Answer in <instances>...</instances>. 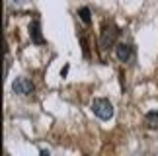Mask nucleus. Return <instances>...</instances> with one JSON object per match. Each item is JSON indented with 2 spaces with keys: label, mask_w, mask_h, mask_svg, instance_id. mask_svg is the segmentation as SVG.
Returning <instances> with one entry per match:
<instances>
[{
  "label": "nucleus",
  "mask_w": 158,
  "mask_h": 156,
  "mask_svg": "<svg viewBox=\"0 0 158 156\" xmlns=\"http://www.w3.org/2000/svg\"><path fill=\"white\" fill-rule=\"evenodd\" d=\"M144 121H147L148 127H158V111H150V113H147Z\"/></svg>",
  "instance_id": "nucleus-7"
},
{
  "label": "nucleus",
  "mask_w": 158,
  "mask_h": 156,
  "mask_svg": "<svg viewBox=\"0 0 158 156\" xmlns=\"http://www.w3.org/2000/svg\"><path fill=\"white\" fill-rule=\"evenodd\" d=\"M33 82L29 80V78H23V76H20V78H16L14 82H12V90H14V94H18V96H29V94H33Z\"/></svg>",
  "instance_id": "nucleus-3"
},
{
  "label": "nucleus",
  "mask_w": 158,
  "mask_h": 156,
  "mask_svg": "<svg viewBox=\"0 0 158 156\" xmlns=\"http://www.w3.org/2000/svg\"><path fill=\"white\" fill-rule=\"evenodd\" d=\"M78 16H80V20L86 23V26L92 22V12H90V8H86V6H82V8L78 10Z\"/></svg>",
  "instance_id": "nucleus-6"
},
{
  "label": "nucleus",
  "mask_w": 158,
  "mask_h": 156,
  "mask_svg": "<svg viewBox=\"0 0 158 156\" xmlns=\"http://www.w3.org/2000/svg\"><path fill=\"white\" fill-rule=\"evenodd\" d=\"M119 29L113 23H106V27L102 29V37H100V49L109 51L111 47H115V41H117Z\"/></svg>",
  "instance_id": "nucleus-2"
},
{
  "label": "nucleus",
  "mask_w": 158,
  "mask_h": 156,
  "mask_svg": "<svg viewBox=\"0 0 158 156\" xmlns=\"http://www.w3.org/2000/svg\"><path fill=\"white\" fill-rule=\"evenodd\" d=\"M131 51H133V47L125 45V43H119V45H117V49H115V53H117V59H119L121 63H127V61H129Z\"/></svg>",
  "instance_id": "nucleus-5"
},
{
  "label": "nucleus",
  "mask_w": 158,
  "mask_h": 156,
  "mask_svg": "<svg viewBox=\"0 0 158 156\" xmlns=\"http://www.w3.org/2000/svg\"><path fill=\"white\" fill-rule=\"evenodd\" d=\"M92 111L102 121H109V119L113 117V105L107 98H96L94 104H92Z\"/></svg>",
  "instance_id": "nucleus-1"
},
{
  "label": "nucleus",
  "mask_w": 158,
  "mask_h": 156,
  "mask_svg": "<svg viewBox=\"0 0 158 156\" xmlns=\"http://www.w3.org/2000/svg\"><path fill=\"white\" fill-rule=\"evenodd\" d=\"M16 2H20V0H16Z\"/></svg>",
  "instance_id": "nucleus-9"
},
{
  "label": "nucleus",
  "mask_w": 158,
  "mask_h": 156,
  "mask_svg": "<svg viewBox=\"0 0 158 156\" xmlns=\"http://www.w3.org/2000/svg\"><path fill=\"white\" fill-rule=\"evenodd\" d=\"M29 37H31L33 43H45V39H43V35H41V26H39V22H31L29 23Z\"/></svg>",
  "instance_id": "nucleus-4"
},
{
  "label": "nucleus",
  "mask_w": 158,
  "mask_h": 156,
  "mask_svg": "<svg viewBox=\"0 0 158 156\" xmlns=\"http://www.w3.org/2000/svg\"><path fill=\"white\" fill-rule=\"evenodd\" d=\"M39 156H49V150H47V148H41V152H39Z\"/></svg>",
  "instance_id": "nucleus-8"
}]
</instances>
